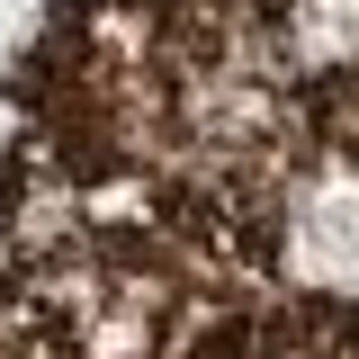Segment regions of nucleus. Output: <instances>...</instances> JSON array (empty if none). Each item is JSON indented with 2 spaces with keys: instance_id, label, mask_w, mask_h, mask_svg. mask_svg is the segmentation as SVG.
<instances>
[{
  "instance_id": "1",
  "label": "nucleus",
  "mask_w": 359,
  "mask_h": 359,
  "mask_svg": "<svg viewBox=\"0 0 359 359\" xmlns=\"http://www.w3.org/2000/svg\"><path fill=\"white\" fill-rule=\"evenodd\" d=\"M269 27L297 63L314 144L359 171V0H269Z\"/></svg>"
},
{
  "instance_id": "2",
  "label": "nucleus",
  "mask_w": 359,
  "mask_h": 359,
  "mask_svg": "<svg viewBox=\"0 0 359 359\" xmlns=\"http://www.w3.org/2000/svg\"><path fill=\"white\" fill-rule=\"evenodd\" d=\"M0 359H126L117 332H99L54 278L36 269H0Z\"/></svg>"
}]
</instances>
